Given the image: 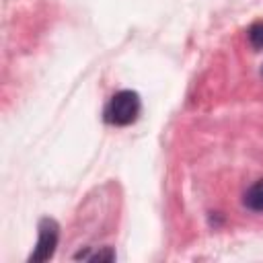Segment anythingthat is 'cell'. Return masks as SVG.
<instances>
[{"instance_id":"6da1fadb","label":"cell","mask_w":263,"mask_h":263,"mask_svg":"<svg viewBox=\"0 0 263 263\" xmlns=\"http://www.w3.org/2000/svg\"><path fill=\"white\" fill-rule=\"evenodd\" d=\"M140 113V97L134 90H119L111 97L107 109H105V119L113 125H129L136 121Z\"/></svg>"},{"instance_id":"7a4b0ae2","label":"cell","mask_w":263,"mask_h":263,"mask_svg":"<svg viewBox=\"0 0 263 263\" xmlns=\"http://www.w3.org/2000/svg\"><path fill=\"white\" fill-rule=\"evenodd\" d=\"M58 236H60V226L51 218H43L39 222V240L35 251L29 257V263H41L53 257L55 247H58Z\"/></svg>"},{"instance_id":"3957f363","label":"cell","mask_w":263,"mask_h":263,"mask_svg":"<svg viewBox=\"0 0 263 263\" xmlns=\"http://www.w3.org/2000/svg\"><path fill=\"white\" fill-rule=\"evenodd\" d=\"M245 205L255 210V212H263V179L257 181L247 193H245Z\"/></svg>"},{"instance_id":"277c9868","label":"cell","mask_w":263,"mask_h":263,"mask_svg":"<svg viewBox=\"0 0 263 263\" xmlns=\"http://www.w3.org/2000/svg\"><path fill=\"white\" fill-rule=\"evenodd\" d=\"M249 41L255 49H263V21L251 25L249 29Z\"/></svg>"},{"instance_id":"5b68a950","label":"cell","mask_w":263,"mask_h":263,"mask_svg":"<svg viewBox=\"0 0 263 263\" xmlns=\"http://www.w3.org/2000/svg\"><path fill=\"white\" fill-rule=\"evenodd\" d=\"M90 259H92V261H113V259H115V253H113L109 247H105L103 251H99V253L92 255Z\"/></svg>"}]
</instances>
